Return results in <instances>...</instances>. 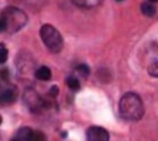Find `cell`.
<instances>
[{
    "mask_svg": "<svg viewBox=\"0 0 158 141\" xmlns=\"http://www.w3.org/2000/svg\"><path fill=\"white\" fill-rule=\"evenodd\" d=\"M120 114L127 121H139L143 116L145 108L141 98L135 93H127L120 101Z\"/></svg>",
    "mask_w": 158,
    "mask_h": 141,
    "instance_id": "cell-1",
    "label": "cell"
},
{
    "mask_svg": "<svg viewBox=\"0 0 158 141\" xmlns=\"http://www.w3.org/2000/svg\"><path fill=\"white\" fill-rule=\"evenodd\" d=\"M40 35L42 39L43 43L45 44L50 52L52 53H59L63 48V39L61 34L56 27L52 25L45 24L41 27L40 30Z\"/></svg>",
    "mask_w": 158,
    "mask_h": 141,
    "instance_id": "cell-2",
    "label": "cell"
},
{
    "mask_svg": "<svg viewBox=\"0 0 158 141\" xmlns=\"http://www.w3.org/2000/svg\"><path fill=\"white\" fill-rule=\"evenodd\" d=\"M3 17L7 22V28L13 30L14 32L22 28L27 20V17L24 11L17 8H8L3 14Z\"/></svg>",
    "mask_w": 158,
    "mask_h": 141,
    "instance_id": "cell-3",
    "label": "cell"
},
{
    "mask_svg": "<svg viewBox=\"0 0 158 141\" xmlns=\"http://www.w3.org/2000/svg\"><path fill=\"white\" fill-rule=\"evenodd\" d=\"M87 140L89 141H109L110 135L104 128L101 126H90L87 130Z\"/></svg>",
    "mask_w": 158,
    "mask_h": 141,
    "instance_id": "cell-4",
    "label": "cell"
},
{
    "mask_svg": "<svg viewBox=\"0 0 158 141\" xmlns=\"http://www.w3.org/2000/svg\"><path fill=\"white\" fill-rule=\"evenodd\" d=\"M18 93L15 88H8L3 90L0 94V104L1 105H8V104H13L17 99Z\"/></svg>",
    "mask_w": 158,
    "mask_h": 141,
    "instance_id": "cell-5",
    "label": "cell"
},
{
    "mask_svg": "<svg viewBox=\"0 0 158 141\" xmlns=\"http://www.w3.org/2000/svg\"><path fill=\"white\" fill-rule=\"evenodd\" d=\"M34 131L31 128H22L18 130V132L16 133L14 140H20V141H27L33 139Z\"/></svg>",
    "mask_w": 158,
    "mask_h": 141,
    "instance_id": "cell-6",
    "label": "cell"
},
{
    "mask_svg": "<svg viewBox=\"0 0 158 141\" xmlns=\"http://www.w3.org/2000/svg\"><path fill=\"white\" fill-rule=\"evenodd\" d=\"M35 77H36L39 80L48 81V80H50L51 77H52V72H51V70H50L48 67L43 66L35 71Z\"/></svg>",
    "mask_w": 158,
    "mask_h": 141,
    "instance_id": "cell-7",
    "label": "cell"
},
{
    "mask_svg": "<svg viewBox=\"0 0 158 141\" xmlns=\"http://www.w3.org/2000/svg\"><path fill=\"white\" fill-rule=\"evenodd\" d=\"M141 11L142 14L147 17H152L156 15V7L152 3L143 2L141 5Z\"/></svg>",
    "mask_w": 158,
    "mask_h": 141,
    "instance_id": "cell-8",
    "label": "cell"
},
{
    "mask_svg": "<svg viewBox=\"0 0 158 141\" xmlns=\"http://www.w3.org/2000/svg\"><path fill=\"white\" fill-rule=\"evenodd\" d=\"M67 85L71 90H78L80 88V82L75 77H68L67 78Z\"/></svg>",
    "mask_w": 158,
    "mask_h": 141,
    "instance_id": "cell-9",
    "label": "cell"
},
{
    "mask_svg": "<svg viewBox=\"0 0 158 141\" xmlns=\"http://www.w3.org/2000/svg\"><path fill=\"white\" fill-rule=\"evenodd\" d=\"M148 72L152 77H158V59L155 60V61L149 66Z\"/></svg>",
    "mask_w": 158,
    "mask_h": 141,
    "instance_id": "cell-10",
    "label": "cell"
},
{
    "mask_svg": "<svg viewBox=\"0 0 158 141\" xmlns=\"http://www.w3.org/2000/svg\"><path fill=\"white\" fill-rule=\"evenodd\" d=\"M77 71H78L81 76H84V77H87V76L90 73L89 67L87 66V64H79V66L77 67Z\"/></svg>",
    "mask_w": 158,
    "mask_h": 141,
    "instance_id": "cell-11",
    "label": "cell"
},
{
    "mask_svg": "<svg viewBox=\"0 0 158 141\" xmlns=\"http://www.w3.org/2000/svg\"><path fill=\"white\" fill-rule=\"evenodd\" d=\"M8 59V51L5 48H0V64L5 63Z\"/></svg>",
    "mask_w": 158,
    "mask_h": 141,
    "instance_id": "cell-12",
    "label": "cell"
},
{
    "mask_svg": "<svg viewBox=\"0 0 158 141\" xmlns=\"http://www.w3.org/2000/svg\"><path fill=\"white\" fill-rule=\"evenodd\" d=\"M33 141H39V140H45V135H43L42 132H34L33 135V139H32Z\"/></svg>",
    "mask_w": 158,
    "mask_h": 141,
    "instance_id": "cell-13",
    "label": "cell"
},
{
    "mask_svg": "<svg viewBox=\"0 0 158 141\" xmlns=\"http://www.w3.org/2000/svg\"><path fill=\"white\" fill-rule=\"evenodd\" d=\"M7 30V22L5 19V17H0V33L3 32V31Z\"/></svg>",
    "mask_w": 158,
    "mask_h": 141,
    "instance_id": "cell-14",
    "label": "cell"
},
{
    "mask_svg": "<svg viewBox=\"0 0 158 141\" xmlns=\"http://www.w3.org/2000/svg\"><path fill=\"white\" fill-rule=\"evenodd\" d=\"M58 93H59V89H58L56 86H53L52 88H51V90H50V94H51V96H53V97H56V96L58 95Z\"/></svg>",
    "mask_w": 158,
    "mask_h": 141,
    "instance_id": "cell-15",
    "label": "cell"
},
{
    "mask_svg": "<svg viewBox=\"0 0 158 141\" xmlns=\"http://www.w3.org/2000/svg\"><path fill=\"white\" fill-rule=\"evenodd\" d=\"M149 1H152V2H158V0H149Z\"/></svg>",
    "mask_w": 158,
    "mask_h": 141,
    "instance_id": "cell-16",
    "label": "cell"
},
{
    "mask_svg": "<svg viewBox=\"0 0 158 141\" xmlns=\"http://www.w3.org/2000/svg\"><path fill=\"white\" fill-rule=\"evenodd\" d=\"M1 122H2V118L0 116V124H1Z\"/></svg>",
    "mask_w": 158,
    "mask_h": 141,
    "instance_id": "cell-17",
    "label": "cell"
},
{
    "mask_svg": "<svg viewBox=\"0 0 158 141\" xmlns=\"http://www.w3.org/2000/svg\"><path fill=\"white\" fill-rule=\"evenodd\" d=\"M116 1H122V0H116Z\"/></svg>",
    "mask_w": 158,
    "mask_h": 141,
    "instance_id": "cell-18",
    "label": "cell"
}]
</instances>
